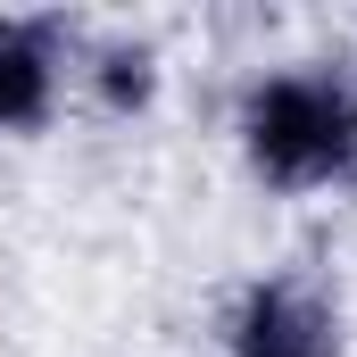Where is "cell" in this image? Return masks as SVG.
Wrapping results in <instances>:
<instances>
[{
    "instance_id": "obj_1",
    "label": "cell",
    "mask_w": 357,
    "mask_h": 357,
    "mask_svg": "<svg viewBox=\"0 0 357 357\" xmlns=\"http://www.w3.org/2000/svg\"><path fill=\"white\" fill-rule=\"evenodd\" d=\"M349 142H357L349 108L333 91H316V84H266L250 100V150H258V167L274 183H307L324 167H341Z\"/></svg>"
},
{
    "instance_id": "obj_2",
    "label": "cell",
    "mask_w": 357,
    "mask_h": 357,
    "mask_svg": "<svg viewBox=\"0 0 357 357\" xmlns=\"http://www.w3.org/2000/svg\"><path fill=\"white\" fill-rule=\"evenodd\" d=\"M241 357H333V316L299 282H266L241 307Z\"/></svg>"
},
{
    "instance_id": "obj_3",
    "label": "cell",
    "mask_w": 357,
    "mask_h": 357,
    "mask_svg": "<svg viewBox=\"0 0 357 357\" xmlns=\"http://www.w3.org/2000/svg\"><path fill=\"white\" fill-rule=\"evenodd\" d=\"M50 100V67H42V42L25 25H0V125H33Z\"/></svg>"
},
{
    "instance_id": "obj_4",
    "label": "cell",
    "mask_w": 357,
    "mask_h": 357,
    "mask_svg": "<svg viewBox=\"0 0 357 357\" xmlns=\"http://www.w3.org/2000/svg\"><path fill=\"white\" fill-rule=\"evenodd\" d=\"M150 75H142V59H108V100H142Z\"/></svg>"
},
{
    "instance_id": "obj_5",
    "label": "cell",
    "mask_w": 357,
    "mask_h": 357,
    "mask_svg": "<svg viewBox=\"0 0 357 357\" xmlns=\"http://www.w3.org/2000/svg\"><path fill=\"white\" fill-rule=\"evenodd\" d=\"M349 133H357V116H349Z\"/></svg>"
}]
</instances>
